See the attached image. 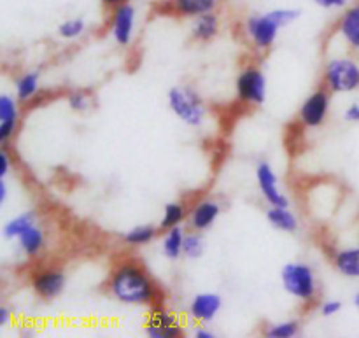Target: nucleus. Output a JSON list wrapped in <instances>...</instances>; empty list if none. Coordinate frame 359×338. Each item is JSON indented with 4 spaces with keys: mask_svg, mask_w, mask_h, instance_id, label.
I'll return each mask as SVG.
<instances>
[{
    "mask_svg": "<svg viewBox=\"0 0 359 338\" xmlns=\"http://www.w3.org/2000/svg\"><path fill=\"white\" fill-rule=\"evenodd\" d=\"M221 214V205L214 200H203L198 205L193 207L191 216H189V224L193 230L205 231L216 223V219Z\"/></svg>",
    "mask_w": 359,
    "mask_h": 338,
    "instance_id": "nucleus-13",
    "label": "nucleus"
},
{
    "mask_svg": "<svg viewBox=\"0 0 359 338\" xmlns=\"http://www.w3.org/2000/svg\"><path fill=\"white\" fill-rule=\"evenodd\" d=\"M205 251V242L198 234H189L184 237V245H182V256L189 259L202 258Z\"/></svg>",
    "mask_w": 359,
    "mask_h": 338,
    "instance_id": "nucleus-27",
    "label": "nucleus"
},
{
    "mask_svg": "<svg viewBox=\"0 0 359 338\" xmlns=\"http://www.w3.org/2000/svg\"><path fill=\"white\" fill-rule=\"evenodd\" d=\"M326 84L335 93H349L359 88V65L354 60L335 58L326 65Z\"/></svg>",
    "mask_w": 359,
    "mask_h": 338,
    "instance_id": "nucleus-5",
    "label": "nucleus"
},
{
    "mask_svg": "<svg viewBox=\"0 0 359 338\" xmlns=\"http://www.w3.org/2000/svg\"><path fill=\"white\" fill-rule=\"evenodd\" d=\"M168 107L189 126H200L205 121V105L195 90L188 86H174L168 91Z\"/></svg>",
    "mask_w": 359,
    "mask_h": 338,
    "instance_id": "nucleus-3",
    "label": "nucleus"
},
{
    "mask_svg": "<svg viewBox=\"0 0 359 338\" xmlns=\"http://www.w3.org/2000/svg\"><path fill=\"white\" fill-rule=\"evenodd\" d=\"M39 91V74L27 72L16 81V98L20 102H27L34 98Z\"/></svg>",
    "mask_w": 359,
    "mask_h": 338,
    "instance_id": "nucleus-23",
    "label": "nucleus"
},
{
    "mask_svg": "<svg viewBox=\"0 0 359 338\" xmlns=\"http://www.w3.org/2000/svg\"><path fill=\"white\" fill-rule=\"evenodd\" d=\"M69 105L72 111L83 112L90 107V98H88V95L83 93V91H76V93L69 95Z\"/></svg>",
    "mask_w": 359,
    "mask_h": 338,
    "instance_id": "nucleus-29",
    "label": "nucleus"
},
{
    "mask_svg": "<svg viewBox=\"0 0 359 338\" xmlns=\"http://www.w3.org/2000/svg\"><path fill=\"white\" fill-rule=\"evenodd\" d=\"M354 305H356V307L359 309V293L356 295V298H354Z\"/></svg>",
    "mask_w": 359,
    "mask_h": 338,
    "instance_id": "nucleus-38",
    "label": "nucleus"
},
{
    "mask_svg": "<svg viewBox=\"0 0 359 338\" xmlns=\"http://www.w3.org/2000/svg\"><path fill=\"white\" fill-rule=\"evenodd\" d=\"M195 337L196 338H216V333L210 332V330H207V328H196Z\"/></svg>",
    "mask_w": 359,
    "mask_h": 338,
    "instance_id": "nucleus-34",
    "label": "nucleus"
},
{
    "mask_svg": "<svg viewBox=\"0 0 359 338\" xmlns=\"http://www.w3.org/2000/svg\"><path fill=\"white\" fill-rule=\"evenodd\" d=\"M102 4H104L105 7H111V9H116L118 6H121V4H125L126 0H100Z\"/></svg>",
    "mask_w": 359,
    "mask_h": 338,
    "instance_id": "nucleus-37",
    "label": "nucleus"
},
{
    "mask_svg": "<svg viewBox=\"0 0 359 338\" xmlns=\"http://www.w3.org/2000/svg\"><path fill=\"white\" fill-rule=\"evenodd\" d=\"M184 216H186V207L182 205V203H177V202L167 203L163 209V216H161L160 228L167 231L172 230V228L179 227V224L182 223Z\"/></svg>",
    "mask_w": 359,
    "mask_h": 338,
    "instance_id": "nucleus-24",
    "label": "nucleus"
},
{
    "mask_svg": "<svg viewBox=\"0 0 359 338\" xmlns=\"http://www.w3.org/2000/svg\"><path fill=\"white\" fill-rule=\"evenodd\" d=\"M217 2L219 0H170L172 9L177 14L188 18H196L205 13H212V11H216Z\"/></svg>",
    "mask_w": 359,
    "mask_h": 338,
    "instance_id": "nucleus-17",
    "label": "nucleus"
},
{
    "mask_svg": "<svg viewBox=\"0 0 359 338\" xmlns=\"http://www.w3.org/2000/svg\"><path fill=\"white\" fill-rule=\"evenodd\" d=\"M146 335L151 338H179L184 335L181 321L165 309L154 307L146 325Z\"/></svg>",
    "mask_w": 359,
    "mask_h": 338,
    "instance_id": "nucleus-7",
    "label": "nucleus"
},
{
    "mask_svg": "<svg viewBox=\"0 0 359 338\" xmlns=\"http://www.w3.org/2000/svg\"><path fill=\"white\" fill-rule=\"evenodd\" d=\"M6 198H7V182L6 179H0V205L6 203Z\"/></svg>",
    "mask_w": 359,
    "mask_h": 338,
    "instance_id": "nucleus-36",
    "label": "nucleus"
},
{
    "mask_svg": "<svg viewBox=\"0 0 359 338\" xmlns=\"http://www.w3.org/2000/svg\"><path fill=\"white\" fill-rule=\"evenodd\" d=\"M219 32V18L217 14L214 13H205L202 16H196L195 18V23L191 27V34L196 41H212L214 37L217 35Z\"/></svg>",
    "mask_w": 359,
    "mask_h": 338,
    "instance_id": "nucleus-16",
    "label": "nucleus"
},
{
    "mask_svg": "<svg viewBox=\"0 0 359 338\" xmlns=\"http://www.w3.org/2000/svg\"><path fill=\"white\" fill-rule=\"evenodd\" d=\"M266 219L273 228L286 234H294L298 230V217L287 207H270L266 210Z\"/></svg>",
    "mask_w": 359,
    "mask_h": 338,
    "instance_id": "nucleus-18",
    "label": "nucleus"
},
{
    "mask_svg": "<svg viewBox=\"0 0 359 338\" xmlns=\"http://www.w3.org/2000/svg\"><path fill=\"white\" fill-rule=\"evenodd\" d=\"M330 93L326 90H318L302 104L300 121L307 128H318L328 118Z\"/></svg>",
    "mask_w": 359,
    "mask_h": 338,
    "instance_id": "nucleus-9",
    "label": "nucleus"
},
{
    "mask_svg": "<svg viewBox=\"0 0 359 338\" xmlns=\"http://www.w3.org/2000/svg\"><path fill=\"white\" fill-rule=\"evenodd\" d=\"M342 311V302L339 300H328L321 305V316L323 318H333Z\"/></svg>",
    "mask_w": 359,
    "mask_h": 338,
    "instance_id": "nucleus-30",
    "label": "nucleus"
},
{
    "mask_svg": "<svg viewBox=\"0 0 359 338\" xmlns=\"http://www.w3.org/2000/svg\"><path fill=\"white\" fill-rule=\"evenodd\" d=\"M32 288L42 300H53L62 295L65 288V276L60 270H44L32 277Z\"/></svg>",
    "mask_w": 359,
    "mask_h": 338,
    "instance_id": "nucleus-11",
    "label": "nucleus"
},
{
    "mask_svg": "<svg viewBox=\"0 0 359 338\" xmlns=\"http://www.w3.org/2000/svg\"><path fill=\"white\" fill-rule=\"evenodd\" d=\"M111 293L126 305H147L156 297L153 280L137 265H121L111 277Z\"/></svg>",
    "mask_w": 359,
    "mask_h": 338,
    "instance_id": "nucleus-1",
    "label": "nucleus"
},
{
    "mask_svg": "<svg viewBox=\"0 0 359 338\" xmlns=\"http://www.w3.org/2000/svg\"><path fill=\"white\" fill-rule=\"evenodd\" d=\"M300 333V323L298 321H284L270 326L266 330V337L270 338H293Z\"/></svg>",
    "mask_w": 359,
    "mask_h": 338,
    "instance_id": "nucleus-28",
    "label": "nucleus"
},
{
    "mask_svg": "<svg viewBox=\"0 0 359 338\" xmlns=\"http://www.w3.org/2000/svg\"><path fill=\"white\" fill-rule=\"evenodd\" d=\"M280 280L283 286L291 297L302 302L314 300L318 291V280H316L314 270L307 263L291 262L280 270Z\"/></svg>",
    "mask_w": 359,
    "mask_h": 338,
    "instance_id": "nucleus-4",
    "label": "nucleus"
},
{
    "mask_svg": "<svg viewBox=\"0 0 359 338\" xmlns=\"http://www.w3.org/2000/svg\"><path fill=\"white\" fill-rule=\"evenodd\" d=\"M84 28H86V23H84L83 18H69V20L60 23L58 34L60 37L67 39V41H72V39H77L83 35Z\"/></svg>",
    "mask_w": 359,
    "mask_h": 338,
    "instance_id": "nucleus-26",
    "label": "nucleus"
},
{
    "mask_svg": "<svg viewBox=\"0 0 359 338\" xmlns=\"http://www.w3.org/2000/svg\"><path fill=\"white\" fill-rule=\"evenodd\" d=\"M11 161L9 156H7L6 151H0V179H6L7 174H9Z\"/></svg>",
    "mask_w": 359,
    "mask_h": 338,
    "instance_id": "nucleus-32",
    "label": "nucleus"
},
{
    "mask_svg": "<svg viewBox=\"0 0 359 338\" xmlns=\"http://www.w3.org/2000/svg\"><path fill=\"white\" fill-rule=\"evenodd\" d=\"M135 7L128 2L118 6L112 13L111 34L119 46H128L132 42L133 32H135Z\"/></svg>",
    "mask_w": 359,
    "mask_h": 338,
    "instance_id": "nucleus-10",
    "label": "nucleus"
},
{
    "mask_svg": "<svg viewBox=\"0 0 359 338\" xmlns=\"http://www.w3.org/2000/svg\"><path fill=\"white\" fill-rule=\"evenodd\" d=\"M237 95L242 102L262 105L266 100V77L256 67H248L237 77Z\"/></svg>",
    "mask_w": 359,
    "mask_h": 338,
    "instance_id": "nucleus-6",
    "label": "nucleus"
},
{
    "mask_svg": "<svg viewBox=\"0 0 359 338\" xmlns=\"http://www.w3.org/2000/svg\"><path fill=\"white\" fill-rule=\"evenodd\" d=\"M35 224V214L32 212V210H28V212H23L20 214V216H16L14 219L7 221L6 224H4V237L7 238V241H13V238H18L21 234H25V231L28 230V228H32Z\"/></svg>",
    "mask_w": 359,
    "mask_h": 338,
    "instance_id": "nucleus-21",
    "label": "nucleus"
},
{
    "mask_svg": "<svg viewBox=\"0 0 359 338\" xmlns=\"http://www.w3.org/2000/svg\"><path fill=\"white\" fill-rule=\"evenodd\" d=\"M9 319H11L9 309H7V307H0V326H7V325H9Z\"/></svg>",
    "mask_w": 359,
    "mask_h": 338,
    "instance_id": "nucleus-35",
    "label": "nucleus"
},
{
    "mask_svg": "<svg viewBox=\"0 0 359 338\" xmlns=\"http://www.w3.org/2000/svg\"><path fill=\"white\" fill-rule=\"evenodd\" d=\"M333 263L342 276L359 279V248L342 249L335 255Z\"/></svg>",
    "mask_w": 359,
    "mask_h": 338,
    "instance_id": "nucleus-19",
    "label": "nucleus"
},
{
    "mask_svg": "<svg viewBox=\"0 0 359 338\" xmlns=\"http://www.w3.org/2000/svg\"><path fill=\"white\" fill-rule=\"evenodd\" d=\"M18 104L9 95H0V142H7L18 125Z\"/></svg>",
    "mask_w": 359,
    "mask_h": 338,
    "instance_id": "nucleus-14",
    "label": "nucleus"
},
{
    "mask_svg": "<svg viewBox=\"0 0 359 338\" xmlns=\"http://www.w3.org/2000/svg\"><path fill=\"white\" fill-rule=\"evenodd\" d=\"M44 234H42L41 228H37L35 224L18 237L20 249L23 251V255L27 256H37L39 252L42 251V248H44Z\"/></svg>",
    "mask_w": 359,
    "mask_h": 338,
    "instance_id": "nucleus-20",
    "label": "nucleus"
},
{
    "mask_svg": "<svg viewBox=\"0 0 359 338\" xmlns=\"http://www.w3.org/2000/svg\"><path fill=\"white\" fill-rule=\"evenodd\" d=\"M339 30L351 48L359 49V2L346 9L340 18Z\"/></svg>",
    "mask_w": 359,
    "mask_h": 338,
    "instance_id": "nucleus-15",
    "label": "nucleus"
},
{
    "mask_svg": "<svg viewBox=\"0 0 359 338\" xmlns=\"http://www.w3.org/2000/svg\"><path fill=\"white\" fill-rule=\"evenodd\" d=\"M184 230L181 227H175L168 230V234L163 238V255L168 259H177L182 256V245H184Z\"/></svg>",
    "mask_w": 359,
    "mask_h": 338,
    "instance_id": "nucleus-22",
    "label": "nucleus"
},
{
    "mask_svg": "<svg viewBox=\"0 0 359 338\" xmlns=\"http://www.w3.org/2000/svg\"><path fill=\"white\" fill-rule=\"evenodd\" d=\"M156 237V228L151 224H140V227L132 228L125 234V242L130 245H146Z\"/></svg>",
    "mask_w": 359,
    "mask_h": 338,
    "instance_id": "nucleus-25",
    "label": "nucleus"
},
{
    "mask_svg": "<svg viewBox=\"0 0 359 338\" xmlns=\"http://www.w3.org/2000/svg\"><path fill=\"white\" fill-rule=\"evenodd\" d=\"M256 179H258V188L262 193L263 200L269 203L270 207H290V200L287 196L280 191L279 179L270 163L262 161L256 168Z\"/></svg>",
    "mask_w": 359,
    "mask_h": 338,
    "instance_id": "nucleus-8",
    "label": "nucleus"
},
{
    "mask_svg": "<svg viewBox=\"0 0 359 338\" xmlns=\"http://www.w3.org/2000/svg\"><path fill=\"white\" fill-rule=\"evenodd\" d=\"M314 2L325 9H340V7H346L347 0H314Z\"/></svg>",
    "mask_w": 359,
    "mask_h": 338,
    "instance_id": "nucleus-31",
    "label": "nucleus"
},
{
    "mask_svg": "<svg viewBox=\"0 0 359 338\" xmlns=\"http://www.w3.org/2000/svg\"><path fill=\"white\" fill-rule=\"evenodd\" d=\"M221 307H223V300L217 293H200L189 304V316L195 321L200 323H210L216 319L219 314Z\"/></svg>",
    "mask_w": 359,
    "mask_h": 338,
    "instance_id": "nucleus-12",
    "label": "nucleus"
},
{
    "mask_svg": "<svg viewBox=\"0 0 359 338\" xmlns=\"http://www.w3.org/2000/svg\"><path fill=\"white\" fill-rule=\"evenodd\" d=\"M298 18H300V11L287 9V7L269 11L265 14H255L245 20V34L256 48L269 49L276 42L280 28L287 27Z\"/></svg>",
    "mask_w": 359,
    "mask_h": 338,
    "instance_id": "nucleus-2",
    "label": "nucleus"
},
{
    "mask_svg": "<svg viewBox=\"0 0 359 338\" xmlns=\"http://www.w3.org/2000/svg\"><path fill=\"white\" fill-rule=\"evenodd\" d=\"M344 118L351 123H359V104H351L344 112Z\"/></svg>",
    "mask_w": 359,
    "mask_h": 338,
    "instance_id": "nucleus-33",
    "label": "nucleus"
}]
</instances>
